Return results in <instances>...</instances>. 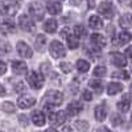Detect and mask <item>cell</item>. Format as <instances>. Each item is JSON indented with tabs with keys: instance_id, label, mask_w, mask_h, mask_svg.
<instances>
[{
	"instance_id": "e575fe53",
	"label": "cell",
	"mask_w": 132,
	"mask_h": 132,
	"mask_svg": "<svg viewBox=\"0 0 132 132\" xmlns=\"http://www.w3.org/2000/svg\"><path fill=\"white\" fill-rule=\"evenodd\" d=\"M50 63H48V62H44V63H41V66H40V69H41V73L44 74V75H48L49 73H50Z\"/></svg>"
},
{
	"instance_id": "d590c367",
	"label": "cell",
	"mask_w": 132,
	"mask_h": 132,
	"mask_svg": "<svg viewBox=\"0 0 132 132\" xmlns=\"http://www.w3.org/2000/svg\"><path fill=\"white\" fill-rule=\"evenodd\" d=\"M11 52V45L8 42H0V54Z\"/></svg>"
},
{
	"instance_id": "4dcf8cb0",
	"label": "cell",
	"mask_w": 132,
	"mask_h": 132,
	"mask_svg": "<svg viewBox=\"0 0 132 132\" xmlns=\"http://www.w3.org/2000/svg\"><path fill=\"white\" fill-rule=\"evenodd\" d=\"M107 74V70L104 66H96V68L94 69V75L95 77H101V78H103V77Z\"/></svg>"
},
{
	"instance_id": "d4e9b609",
	"label": "cell",
	"mask_w": 132,
	"mask_h": 132,
	"mask_svg": "<svg viewBox=\"0 0 132 132\" xmlns=\"http://www.w3.org/2000/svg\"><path fill=\"white\" fill-rule=\"evenodd\" d=\"M57 27H58V24L54 19H50V20L45 21V24H44V29H45L48 33H54L57 30Z\"/></svg>"
},
{
	"instance_id": "ee69618b",
	"label": "cell",
	"mask_w": 132,
	"mask_h": 132,
	"mask_svg": "<svg viewBox=\"0 0 132 132\" xmlns=\"http://www.w3.org/2000/svg\"><path fill=\"white\" fill-rule=\"evenodd\" d=\"M69 2L73 4V5H79L82 3V0H69Z\"/></svg>"
},
{
	"instance_id": "83f0119b",
	"label": "cell",
	"mask_w": 132,
	"mask_h": 132,
	"mask_svg": "<svg viewBox=\"0 0 132 132\" xmlns=\"http://www.w3.org/2000/svg\"><path fill=\"white\" fill-rule=\"evenodd\" d=\"M77 69H78V71H81V73H86L90 69V63L87 61H85V60H78L77 61Z\"/></svg>"
},
{
	"instance_id": "f1b7e54d",
	"label": "cell",
	"mask_w": 132,
	"mask_h": 132,
	"mask_svg": "<svg viewBox=\"0 0 132 132\" xmlns=\"http://www.w3.org/2000/svg\"><path fill=\"white\" fill-rule=\"evenodd\" d=\"M73 32H74V36L77 38H82V37L86 36V29H85L83 25H75Z\"/></svg>"
},
{
	"instance_id": "1f68e13d",
	"label": "cell",
	"mask_w": 132,
	"mask_h": 132,
	"mask_svg": "<svg viewBox=\"0 0 132 132\" xmlns=\"http://www.w3.org/2000/svg\"><path fill=\"white\" fill-rule=\"evenodd\" d=\"M90 87H93V89L96 91V93H102V90H103V85H102V82L101 81H91L90 82Z\"/></svg>"
},
{
	"instance_id": "8fae6325",
	"label": "cell",
	"mask_w": 132,
	"mask_h": 132,
	"mask_svg": "<svg viewBox=\"0 0 132 132\" xmlns=\"http://www.w3.org/2000/svg\"><path fill=\"white\" fill-rule=\"evenodd\" d=\"M17 104L20 108H29L36 104V99L30 95H23L17 99Z\"/></svg>"
},
{
	"instance_id": "ba28073f",
	"label": "cell",
	"mask_w": 132,
	"mask_h": 132,
	"mask_svg": "<svg viewBox=\"0 0 132 132\" xmlns=\"http://www.w3.org/2000/svg\"><path fill=\"white\" fill-rule=\"evenodd\" d=\"M19 25L21 27V29L25 30V32H32L33 28H35L33 20L30 19V16H27V15H21L19 17Z\"/></svg>"
},
{
	"instance_id": "d6986e66",
	"label": "cell",
	"mask_w": 132,
	"mask_h": 132,
	"mask_svg": "<svg viewBox=\"0 0 132 132\" xmlns=\"http://www.w3.org/2000/svg\"><path fill=\"white\" fill-rule=\"evenodd\" d=\"M122 90H123L122 83H118V82H111V83L107 86V94L108 95H116Z\"/></svg>"
},
{
	"instance_id": "681fc988",
	"label": "cell",
	"mask_w": 132,
	"mask_h": 132,
	"mask_svg": "<svg viewBox=\"0 0 132 132\" xmlns=\"http://www.w3.org/2000/svg\"><path fill=\"white\" fill-rule=\"evenodd\" d=\"M131 122H132V115H131Z\"/></svg>"
},
{
	"instance_id": "cb8c5ba5",
	"label": "cell",
	"mask_w": 132,
	"mask_h": 132,
	"mask_svg": "<svg viewBox=\"0 0 132 132\" xmlns=\"http://www.w3.org/2000/svg\"><path fill=\"white\" fill-rule=\"evenodd\" d=\"M131 40H132V36L129 35L128 32H126V30H122L118 35V42H119V45H126V44H128Z\"/></svg>"
},
{
	"instance_id": "ac0fdd59",
	"label": "cell",
	"mask_w": 132,
	"mask_h": 132,
	"mask_svg": "<svg viewBox=\"0 0 132 132\" xmlns=\"http://www.w3.org/2000/svg\"><path fill=\"white\" fill-rule=\"evenodd\" d=\"M94 115H95V119L98 120V122H103V120L106 119V116H107V111H106L104 104H99V106H96V107H95V112H94Z\"/></svg>"
},
{
	"instance_id": "bcb514c9",
	"label": "cell",
	"mask_w": 132,
	"mask_h": 132,
	"mask_svg": "<svg viewBox=\"0 0 132 132\" xmlns=\"http://www.w3.org/2000/svg\"><path fill=\"white\" fill-rule=\"evenodd\" d=\"M62 132H73V129H71V127L66 126V127H63V128H62Z\"/></svg>"
},
{
	"instance_id": "7a4b0ae2",
	"label": "cell",
	"mask_w": 132,
	"mask_h": 132,
	"mask_svg": "<svg viewBox=\"0 0 132 132\" xmlns=\"http://www.w3.org/2000/svg\"><path fill=\"white\" fill-rule=\"evenodd\" d=\"M44 101H45L46 106H50V107H56V106H60L62 102H63V95L57 91V90H50L45 94V96H44Z\"/></svg>"
},
{
	"instance_id": "f546056e",
	"label": "cell",
	"mask_w": 132,
	"mask_h": 132,
	"mask_svg": "<svg viewBox=\"0 0 132 132\" xmlns=\"http://www.w3.org/2000/svg\"><path fill=\"white\" fill-rule=\"evenodd\" d=\"M2 110L5 111V112H8V114H13L16 111V107H15L13 103H11V102H4L2 104Z\"/></svg>"
},
{
	"instance_id": "4fadbf2b",
	"label": "cell",
	"mask_w": 132,
	"mask_h": 132,
	"mask_svg": "<svg viewBox=\"0 0 132 132\" xmlns=\"http://www.w3.org/2000/svg\"><path fill=\"white\" fill-rule=\"evenodd\" d=\"M12 70L15 74L17 75H23V74H27L28 71V66L25 62L23 61H13L12 62Z\"/></svg>"
},
{
	"instance_id": "8992f818",
	"label": "cell",
	"mask_w": 132,
	"mask_h": 132,
	"mask_svg": "<svg viewBox=\"0 0 132 132\" xmlns=\"http://www.w3.org/2000/svg\"><path fill=\"white\" fill-rule=\"evenodd\" d=\"M28 83H29V86L32 87V89L40 90L44 86V78H42V75L38 74L37 71H32L28 75Z\"/></svg>"
},
{
	"instance_id": "f907efd6",
	"label": "cell",
	"mask_w": 132,
	"mask_h": 132,
	"mask_svg": "<svg viewBox=\"0 0 132 132\" xmlns=\"http://www.w3.org/2000/svg\"><path fill=\"white\" fill-rule=\"evenodd\" d=\"M131 90H132V83H131Z\"/></svg>"
},
{
	"instance_id": "9a60e30c",
	"label": "cell",
	"mask_w": 132,
	"mask_h": 132,
	"mask_svg": "<svg viewBox=\"0 0 132 132\" xmlns=\"http://www.w3.org/2000/svg\"><path fill=\"white\" fill-rule=\"evenodd\" d=\"M116 107H118L119 111H122V112H127V111H129V107H131V99H129V95H124V96L118 102Z\"/></svg>"
},
{
	"instance_id": "8d00e7d4",
	"label": "cell",
	"mask_w": 132,
	"mask_h": 132,
	"mask_svg": "<svg viewBox=\"0 0 132 132\" xmlns=\"http://www.w3.org/2000/svg\"><path fill=\"white\" fill-rule=\"evenodd\" d=\"M112 124H114V126H120V124H123V119H122V116L114 115V116H112Z\"/></svg>"
},
{
	"instance_id": "5bb4252c",
	"label": "cell",
	"mask_w": 132,
	"mask_h": 132,
	"mask_svg": "<svg viewBox=\"0 0 132 132\" xmlns=\"http://www.w3.org/2000/svg\"><path fill=\"white\" fill-rule=\"evenodd\" d=\"M111 62L115 66H118V68H124L127 65V60L124 58V56L122 53H118V52L111 53Z\"/></svg>"
},
{
	"instance_id": "2e32d148",
	"label": "cell",
	"mask_w": 132,
	"mask_h": 132,
	"mask_svg": "<svg viewBox=\"0 0 132 132\" xmlns=\"http://www.w3.org/2000/svg\"><path fill=\"white\" fill-rule=\"evenodd\" d=\"M32 122L35 123V126H37V127H42L44 124H45V122H46L44 112L42 111H35L32 114Z\"/></svg>"
},
{
	"instance_id": "7bdbcfd3",
	"label": "cell",
	"mask_w": 132,
	"mask_h": 132,
	"mask_svg": "<svg viewBox=\"0 0 132 132\" xmlns=\"http://www.w3.org/2000/svg\"><path fill=\"white\" fill-rule=\"evenodd\" d=\"M96 132H111L107 127H99L98 129H96Z\"/></svg>"
},
{
	"instance_id": "816d5d0a",
	"label": "cell",
	"mask_w": 132,
	"mask_h": 132,
	"mask_svg": "<svg viewBox=\"0 0 132 132\" xmlns=\"http://www.w3.org/2000/svg\"><path fill=\"white\" fill-rule=\"evenodd\" d=\"M131 8H132V3H131Z\"/></svg>"
},
{
	"instance_id": "f35d334b",
	"label": "cell",
	"mask_w": 132,
	"mask_h": 132,
	"mask_svg": "<svg viewBox=\"0 0 132 132\" xmlns=\"http://www.w3.org/2000/svg\"><path fill=\"white\" fill-rule=\"evenodd\" d=\"M19 120H20V124H21V126H28V116L20 115V116H19Z\"/></svg>"
},
{
	"instance_id": "60d3db41",
	"label": "cell",
	"mask_w": 132,
	"mask_h": 132,
	"mask_svg": "<svg viewBox=\"0 0 132 132\" xmlns=\"http://www.w3.org/2000/svg\"><path fill=\"white\" fill-rule=\"evenodd\" d=\"M5 71H7V65H5V62L0 61V75H3Z\"/></svg>"
},
{
	"instance_id": "9c48e42d",
	"label": "cell",
	"mask_w": 132,
	"mask_h": 132,
	"mask_svg": "<svg viewBox=\"0 0 132 132\" xmlns=\"http://www.w3.org/2000/svg\"><path fill=\"white\" fill-rule=\"evenodd\" d=\"M16 48H17V53L20 54V57H23V58H30L32 57V54H33L32 48L28 45L27 42H23V41L17 42Z\"/></svg>"
},
{
	"instance_id": "52a82bcc",
	"label": "cell",
	"mask_w": 132,
	"mask_h": 132,
	"mask_svg": "<svg viewBox=\"0 0 132 132\" xmlns=\"http://www.w3.org/2000/svg\"><path fill=\"white\" fill-rule=\"evenodd\" d=\"M68 114L65 111H56V112H50L49 114V123L52 126H61L63 122H66Z\"/></svg>"
},
{
	"instance_id": "b9f144b4",
	"label": "cell",
	"mask_w": 132,
	"mask_h": 132,
	"mask_svg": "<svg viewBox=\"0 0 132 132\" xmlns=\"http://www.w3.org/2000/svg\"><path fill=\"white\" fill-rule=\"evenodd\" d=\"M126 56H127L128 58H131V60H132V46L127 48V50H126Z\"/></svg>"
},
{
	"instance_id": "7c38bea8",
	"label": "cell",
	"mask_w": 132,
	"mask_h": 132,
	"mask_svg": "<svg viewBox=\"0 0 132 132\" xmlns=\"http://www.w3.org/2000/svg\"><path fill=\"white\" fill-rule=\"evenodd\" d=\"M82 110H83V104L81 102L74 101V102L69 103L68 108H66V114H68L69 116H75V115H78Z\"/></svg>"
},
{
	"instance_id": "5b68a950",
	"label": "cell",
	"mask_w": 132,
	"mask_h": 132,
	"mask_svg": "<svg viewBox=\"0 0 132 132\" xmlns=\"http://www.w3.org/2000/svg\"><path fill=\"white\" fill-rule=\"evenodd\" d=\"M28 11H29V15H30L33 19H35V20L40 21V20H42V19H44L45 8L42 7V4H41V3H32V4L29 5Z\"/></svg>"
},
{
	"instance_id": "e0dca14e",
	"label": "cell",
	"mask_w": 132,
	"mask_h": 132,
	"mask_svg": "<svg viewBox=\"0 0 132 132\" xmlns=\"http://www.w3.org/2000/svg\"><path fill=\"white\" fill-rule=\"evenodd\" d=\"M46 9H48V12L50 15H58V13H61V11H62V5L58 2H48Z\"/></svg>"
},
{
	"instance_id": "484cf974",
	"label": "cell",
	"mask_w": 132,
	"mask_h": 132,
	"mask_svg": "<svg viewBox=\"0 0 132 132\" xmlns=\"http://www.w3.org/2000/svg\"><path fill=\"white\" fill-rule=\"evenodd\" d=\"M74 127L79 132H86L87 129H89L90 124H89V122H86V120H77V122L74 123Z\"/></svg>"
},
{
	"instance_id": "74e56055",
	"label": "cell",
	"mask_w": 132,
	"mask_h": 132,
	"mask_svg": "<svg viewBox=\"0 0 132 132\" xmlns=\"http://www.w3.org/2000/svg\"><path fill=\"white\" fill-rule=\"evenodd\" d=\"M82 96H83L85 101H91V99H93V94L90 93V90H85L83 94H82Z\"/></svg>"
},
{
	"instance_id": "f6af8a7d",
	"label": "cell",
	"mask_w": 132,
	"mask_h": 132,
	"mask_svg": "<svg viewBox=\"0 0 132 132\" xmlns=\"http://www.w3.org/2000/svg\"><path fill=\"white\" fill-rule=\"evenodd\" d=\"M5 94H7V93H5V89H4L2 85H0V96H4Z\"/></svg>"
},
{
	"instance_id": "6da1fadb",
	"label": "cell",
	"mask_w": 132,
	"mask_h": 132,
	"mask_svg": "<svg viewBox=\"0 0 132 132\" xmlns=\"http://www.w3.org/2000/svg\"><path fill=\"white\" fill-rule=\"evenodd\" d=\"M20 0H2L0 2V11L7 16H13L20 8Z\"/></svg>"
},
{
	"instance_id": "ffe728a7",
	"label": "cell",
	"mask_w": 132,
	"mask_h": 132,
	"mask_svg": "<svg viewBox=\"0 0 132 132\" xmlns=\"http://www.w3.org/2000/svg\"><path fill=\"white\" fill-rule=\"evenodd\" d=\"M119 25L124 28V29H128L132 27V15L131 13H124L122 17L119 19Z\"/></svg>"
},
{
	"instance_id": "4316f807",
	"label": "cell",
	"mask_w": 132,
	"mask_h": 132,
	"mask_svg": "<svg viewBox=\"0 0 132 132\" xmlns=\"http://www.w3.org/2000/svg\"><path fill=\"white\" fill-rule=\"evenodd\" d=\"M66 41H68V45H69L70 49H77V48H78L79 40L74 35H68V36H66Z\"/></svg>"
},
{
	"instance_id": "ab89813d",
	"label": "cell",
	"mask_w": 132,
	"mask_h": 132,
	"mask_svg": "<svg viewBox=\"0 0 132 132\" xmlns=\"http://www.w3.org/2000/svg\"><path fill=\"white\" fill-rule=\"evenodd\" d=\"M15 91H16V93H21V91H24V83H21V82L16 83V85H15Z\"/></svg>"
},
{
	"instance_id": "836d02e7",
	"label": "cell",
	"mask_w": 132,
	"mask_h": 132,
	"mask_svg": "<svg viewBox=\"0 0 132 132\" xmlns=\"http://www.w3.org/2000/svg\"><path fill=\"white\" fill-rule=\"evenodd\" d=\"M60 69H61L63 73H70V71L73 70V66H71V63H69V62H61V63H60Z\"/></svg>"
},
{
	"instance_id": "3957f363",
	"label": "cell",
	"mask_w": 132,
	"mask_h": 132,
	"mask_svg": "<svg viewBox=\"0 0 132 132\" xmlns=\"http://www.w3.org/2000/svg\"><path fill=\"white\" fill-rule=\"evenodd\" d=\"M49 52L52 54V57L53 58H63L66 56V49L65 46L62 45V42L60 41H52L50 42V45H49Z\"/></svg>"
},
{
	"instance_id": "277c9868",
	"label": "cell",
	"mask_w": 132,
	"mask_h": 132,
	"mask_svg": "<svg viewBox=\"0 0 132 132\" xmlns=\"http://www.w3.org/2000/svg\"><path fill=\"white\" fill-rule=\"evenodd\" d=\"M98 12L101 13L102 16H104L106 19H112L114 15H115V8H114V4L108 0H104L99 4L98 7Z\"/></svg>"
},
{
	"instance_id": "603a6c76",
	"label": "cell",
	"mask_w": 132,
	"mask_h": 132,
	"mask_svg": "<svg viewBox=\"0 0 132 132\" xmlns=\"http://www.w3.org/2000/svg\"><path fill=\"white\" fill-rule=\"evenodd\" d=\"M0 30H2V33H12V32H15V24H13V21L12 20H5L4 23H3V25L0 27Z\"/></svg>"
},
{
	"instance_id": "d6a6232c",
	"label": "cell",
	"mask_w": 132,
	"mask_h": 132,
	"mask_svg": "<svg viewBox=\"0 0 132 132\" xmlns=\"http://www.w3.org/2000/svg\"><path fill=\"white\" fill-rule=\"evenodd\" d=\"M112 77L114 78H122V79H128L129 78V74L124 70H120V71H115L112 73Z\"/></svg>"
},
{
	"instance_id": "c3c4849f",
	"label": "cell",
	"mask_w": 132,
	"mask_h": 132,
	"mask_svg": "<svg viewBox=\"0 0 132 132\" xmlns=\"http://www.w3.org/2000/svg\"><path fill=\"white\" fill-rule=\"evenodd\" d=\"M119 2H120V3H126V2H127V0H119Z\"/></svg>"
},
{
	"instance_id": "7dc6e473",
	"label": "cell",
	"mask_w": 132,
	"mask_h": 132,
	"mask_svg": "<svg viewBox=\"0 0 132 132\" xmlns=\"http://www.w3.org/2000/svg\"><path fill=\"white\" fill-rule=\"evenodd\" d=\"M44 132H58V131H56L54 128H48L46 131H44Z\"/></svg>"
},
{
	"instance_id": "7402d4cb",
	"label": "cell",
	"mask_w": 132,
	"mask_h": 132,
	"mask_svg": "<svg viewBox=\"0 0 132 132\" xmlns=\"http://www.w3.org/2000/svg\"><path fill=\"white\" fill-rule=\"evenodd\" d=\"M45 45H46V37L44 35H38L35 41V46H36L37 52H44L45 50Z\"/></svg>"
},
{
	"instance_id": "44dd1931",
	"label": "cell",
	"mask_w": 132,
	"mask_h": 132,
	"mask_svg": "<svg viewBox=\"0 0 132 132\" xmlns=\"http://www.w3.org/2000/svg\"><path fill=\"white\" fill-rule=\"evenodd\" d=\"M89 25H90V28H93V29H101V28L103 27V21H102V19L99 17V16L93 15V16L89 19Z\"/></svg>"
},
{
	"instance_id": "30bf717a",
	"label": "cell",
	"mask_w": 132,
	"mask_h": 132,
	"mask_svg": "<svg viewBox=\"0 0 132 132\" xmlns=\"http://www.w3.org/2000/svg\"><path fill=\"white\" fill-rule=\"evenodd\" d=\"M90 40H91V44H93V46L96 48V49H102L106 46V44H107V40L104 36L102 35H99V33H94V35L90 36Z\"/></svg>"
}]
</instances>
